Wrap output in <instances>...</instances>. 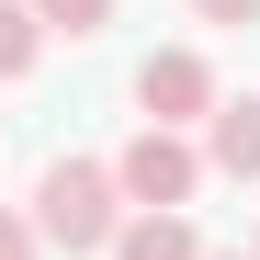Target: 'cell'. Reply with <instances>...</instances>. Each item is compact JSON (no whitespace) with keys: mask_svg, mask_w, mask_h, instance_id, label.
I'll return each instance as SVG.
<instances>
[{"mask_svg":"<svg viewBox=\"0 0 260 260\" xmlns=\"http://www.w3.org/2000/svg\"><path fill=\"white\" fill-rule=\"evenodd\" d=\"M204 23H260V0H192Z\"/></svg>","mask_w":260,"mask_h":260,"instance_id":"9c48e42d","label":"cell"},{"mask_svg":"<svg viewBox=\"0 0 260 260\" xmlns=\"http://www.w3.org/2000/svg\"><path fill=\"white\" fill-rule=\"evenodd\" d=\"M113 260H204V238H192V215H124Z\"/></svg>","mask_w":260,"mask_h":260,"instance_id":"5b68a950","label":"cell"},{"mask_svg":"<svg viewBox=\"0 0 260 260\" xmlns=\"http://www.w3.org/2000/svg\"><path fill=\"white\" fill-rule=\"evenodd\" d=\"M102 170H113L124 215H181V204L204 192V147H192V136H170V124H136Z\"/></svg>","mask_w":260,"mask_h":260,"instance_id":"7a4b0ae2","label":"cell"},{"mask_svg":"<svg viewBox=\"0 0 260 260\" xmlns=\"http://www.w3.org/2000/svg\"><path fill=\"white\" fill-rule=\"evenodd\" d=\"M23 12L46 23V34H68V46H79V34H102V23H113V0H23Z\"/></svg>","mask_w":260,"mask_h":260,"instance_id":"52a82bcc","label":"cell"},{"mask_svg":"<svg viewBox=\"0 0 260 260\" xmlns=\"http://www.w3.org/2000/svg\"><path fill=\"white\" fill-rule=\"evenodd\" d=\"M204 170H226V181H260V91L204 113Z\"/></svg>","mask_w":260,"mask_h":260,"instance_id":"277c9868","label":"cell"},{"mask_svg":"<svg viewBox=\"0 0 260 260\" xmlns=\"http://www.w3.org/2000/svg\"><path fill=\"white\" fill-rule=\"evenodd\" d=\"M0 260H46V249H34V226H23L12 204H0Z\"/></svg>","mask_w":260,"mask_h":260,"instance_id":"ba28073f","label":"cell"},{"mask_svg":"<svg viewBox=\"0 0 260 260\" xmlns=\"http://www.w3.org/2000/svg\"><path fill=\"white\" fill-rule=\"evenodd\" d=\"M34 57H46V23L23 0H0V79H34Z\"/></svg>","mask_w":260,"mask_h":260,"instance_id":"8992f818","label":"cell"},{"mask_svg":"<svg viewBox=\"0 0 260 260\" xmlns=\"http://www.w3.org/2000/svg\"><path fill=\"white\" fill-rule=\"evenodd\" d=\"M204 260H260V249H204Z\"/></svg>","mask_w":260,"mask_h":260,"instance_id":"30bf717a","label":"cell"},{"mask_svg":"<svg viewBox=\"0 0 260 260\" xmlns=\"http://www.w3.org/2000/svg\"><path fill=\"white\" fill-rule=\"evenodd\" d=\"M34 249H68V260H91V249H113V226H124V192H113V170L102 158H46V181H34Z\"/></svg>","mask_w":260,"mask_h":260,"instance_id":"6da1fadb","label":"cell"},{"mask_svg":"<svg viewBox=\"0 0 260 260\" xmlns=\"http://www.w3.org/2000/svg\"><path fill=\"white\" fill-rule=\"evenodd\" d=\"M215 102H226V91H215V68H204L192 46H158V57L136 68V113H147V124H170V136H192Z\"/></svg>","mask_w":260,"mask_h":260,"instance_id":"3957f363","label":"cell"}]
</instances>
